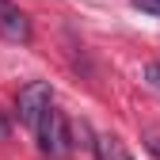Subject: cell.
Returning <instances> with one entry per match:
<instances>
[{"label":"cell","mask_w":160,"mask_h":160,"mask_svg":"<svg viewBox=\"0 0 160 160\" xmlns=\"http://www.w3.org/2000/svg\"><path fill=\"white\" fill-rule=\"evenodd\" d=\"M133 8H141L145 15H156L160 19V0H133Z\"/></svg>","instance_id":"cell-7"},{"label":"cell","mask_w":160,"mask_h":160,"mask_svg":"<svg viewBox=\"0 0 160 160\" xmlns=\"http://www.w3.org/2000/svg\"><path fill=\"white\" fill-rule=\"evenodd\" d=\"M0 38H8V42H15V46L31 42V19L19 12L12 0H0Z\"/></svg>","instance_id":"cell-3"},{"label":"cell","mask_w":160,"mask_h":160,"mask_svg":"<svg viewBox=\"0 0 160 160\" xmlns=\"http://www.w3.org/2000/svg\"><path fill=\"white\" fill-rule=\"evenodd\" d=\"M145 84H149L152 92H160V61H149V65H145Z\"/></svg>","instance_id":"cell-5"},{"label":"cell","mask_w":160,"mask_h":160,"mask_svg":"<svg viewBox=\"0 0 160 160\" xmlns=\"http://www.w3.org/2000/svg\"><path fill=\"white\" fill-rule=\"evenodd\" d=\"M50 103H53V88L46 84V80H31V84L19 88L15 114H19V122H23L27 130H38V122H42V114L50 111Z\"/></svg>","instance_id":"cell-2"},{"label":"cell","mask_w":160,"mask_h":160,"mask_svg":"<svg viewBox=\"0 0 160 160\" xmlns=\"http://www.w3.org/2000/svg\"><path fill=\"white\" fill-rule=\"evenodd\" d=\"M145 149L160 160V130H145Z\"/></svg>","instance_id":"cell-6"},{"label":"cell","mask_w":160,"mask_h":160,"mask_svg":"<svg viewBox=\"0 0 160 160\" xmlns=\"http://www.w3.org/2000/svg\"><path fill=\"white\" fill-rule=\"evenodd\" d=\"M8 133H12V126H8V118L0 114V141H8Z\"/></svg>","instance_id":"cell-8"},{"label":"cell","mask_w":160,"mask_h":160,"mask_svg":"<svg viewBox=\"0 0 160 160\" xmlns=\"http://www.w3.org/2000/svg\"><path fill=\"white\" fill-rule=\"evenodd\" d=\"M92 149H95V160H133L130 149L122 145V137H114V133H99Z\"/></svg>","instance_id":"cell-4"},{"label":"cell","mask_w":160,"mask_h":160,"mask_svg":"<svg viewBox=\"0 0 160 160\" xmlns=\"http://www.w3.org/2000/svg\"><path fill=\"white\" fill-rule=\"evenodd\" d=\"M38 149L50 152V156H69L72 152V130H69V118L50 103V111L42 114V122H38Z\"/></svg>","instance_id":"cell-1"}]
</instances>
